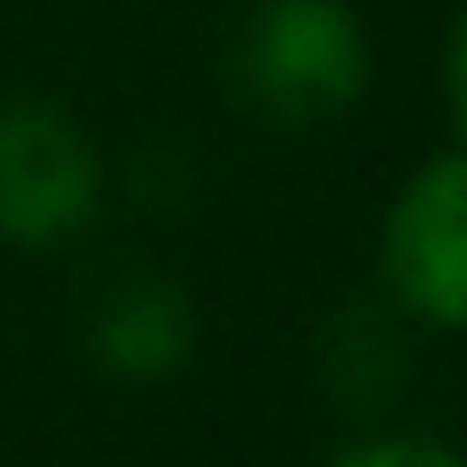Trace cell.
<instances>
[{"mask_svg": "<svg viewBox=\"0 0 467 467\" xmlns=\"http://www.w3.org/2000/svg\"><path fill=\"white\" fill-rule=\"evenodd\" d=\"M95 212V153L51 102H0V234L22 248L66 241Z\"/></svg>", "mask_w": 467, "mask_h": 467, "instance_id": "cell-3", "label": "cell"}, {"mask_svg": "<svg viewBox=\"0 0 467 467\" xmlns=\"http://www.w3.org/2000/svg\"><path fill=\"white\" fill-rule=\"evenodd\" d=\"M234 88L270 124H328L365 95V22L350 0H255L234 36Z\"/></svg>", "mask_w": 467, "mask_h": 467, "instance_id": "cell-1", "label": "cell"}, {"mask_svg": "<svg viewBox=\"0 0 467 467\" xmlns=\"http://www.w3.org/2000/svg\"><path fill=\"white\" fill-rule=\"evenodd\" d=\"M328 467H460V452L438 445V438H372V445H358Z\"/></svg>", "mask_w": 467, "mask_h": 467, "instance_id": "cell-5", "label": "cell"}, {"mask_svg": "<svg viewBox=\"0 0 467 467\" xmlns=\"http://www.w3.org/2000/svg\"><path fill=\"white\" fill-rule=\"evenodd\" d=\"M190 299L161 277H124L95 299V321H88V350L102 372L117 379H161L190 358Z\"/></svg>", "mask_w": 467, "mask_h": 467, "instance_id": "cell-4", "label": "cell"}, {"mask_svg": "<svg viewBox=\"0 0 467 467\" xmlns=\"http://www.w3.org/2000/svg\"><path fill=\"white\" fill-rule=\"evenodd\" d=\"M379 270H387V292L438 336H452L467 321V161L460 153L423 161L394 190L387 234H379Z\"/></svg>", "mask_w": 467, "mask_h": 467, "instance_id": "cell-2", "label": "cell"}]
</instances>
